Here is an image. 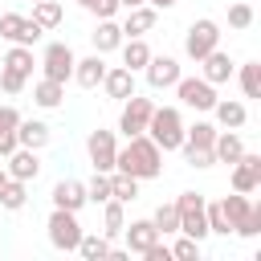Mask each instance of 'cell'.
Segmentation results:
<instances>
[{"label": "cell", "mask_w": 261, "mask_h": 261, "mask_svg": "<svg viewBox=\"0 0 261 261\" xmlns=\"http://www.w3.org/2000/svg\"><path fill=\"white\" fill-rule=\"evenodd\" d=\"M114 171H126L139 184L143 179H159L163 175V151H159V143L147 130L143 135H130L126 147H118V155H114Z\"/></svg>", "instance_id": "1"}, {"label": "cell", "mask_w": 261, "mask_h": 261, "mask_svg": "<svg viewBox=\"0 0 261 261\" xmlns=\"http://www.w3.org/2000/svg\"><path fill=\"white\" fill-rule=\"evenodd\" d=\"M147 135L159 143L163 155L179 151V143H184V114H179V106H155L151 122H147Z\"/></svg>", "instance_id": "2"}, {"label": "cell", "mask_w": 261, "mask_h": 261, "mask_svg": "<svg viewBox=\"0 0 261 261\" xmlns=\"http://www.w3.org/2000/svg\"><path fill=\"white\" fill-rule=\"evenodd\" d=\"M220 204H224V216H228V224H232L237 237H245V241L261 237V204H253L245 192H232Z\"/></svg>", "instance_id": "3"}, {"label": "cell", "mask_w": 261, "mask_h": 261, "mask_svg": "<svg viewBox=\"0 0 261 261\" xmlns=\"http://www.w3.org/2000/svg\"><path fill=\"white\" fill-rule=\"evenodd\" d=\"M45 232H49V245L57 253H77V241H82V224H77V212L69 208H53L49 220H45Z\"/></svg>", "instance_id": "4"}, {"label": "cell", "mask_w": 261, "mask_h": 261, "mask_svg": "<svg viewBox=\"0 0 261 261\" xmlns=\"http://www.w3.org/2000/svg\"><path fill=\"white\" fill-rule=\"evenodd\" d=\"M204 204H208V200H204L200 192H179V200H175V212H179V232H184V237H192V241L212 237V232H208Z\"/></svg>", "instance_id": "5"}, {"label": "cell", "mask_w": 261, "mask_h": 261, "mask_svg": "<svg viewBox=\"0 0 261 261\" xmlns=\"http://www.w3.org/2000/svg\"><path fill=\"white\" fill-rule=\"evenodd\" d=\"M216 45H220V24H216L212 16H200V20L188 24V33H184V53H188L192 61H204Z\"/></svg>", "instance_id": "6"}, {"label": "cell", "mask_w": 261, "mask_h": 261, "mask_svg": "<svg viewBox=\"0 0 261 261\" xmlns=\"http://www.w3.org/2000/svg\"><path fill=\"white\" fill-rule=\"evenodd\" d=\"M0 37L8 41V45H37L41 37H45V29L33 20V16H20V12H0Z\"/></svg>", "instance_id": "7"}, {"label": "cell", "mask_w": 261, "mask_h": 261, "mask_svg": "<svg viewBox=\"0 0 261 261\" xmlns=\"http://www.w3.org/2000/svg\"><path fill=\"white\" fill-rule=\"evenodd\" d=\"M73 49L65 41H49L45 53H41V77H53V82H69L73 77Z\"/></svg>", "instance_id": "8"}, {"label": "cell", "mask_w": 261, "mask_h": 261, "mask_svg": "<svg viewBox=\"0 0 261 261\" xmlns=\"http://www.w3.org/2000/svg\"><path fill=\"white\" fill-rule=\"evenodd\" d=\"M171 90L179 94V102H184L188 110H212V106H216V86L204 82V77H184V73H179V82H175Z\"/></svg>", "instance_id": "9"}, {"label": "cell", "mask_w": 261, "mask_h": 261, "mask_svg": "<svg viewBox=\"0 0 261 261\" xmlns=\"http://www.w3.org/2000/svg\"><path fill=\"white\" fill-rule=\"evenodd\" d=\"M86 155H90L94 171H114V155H118V139H114V130L94 126V130L86 135Z\"/></svg>", "instance_id": "10"}, {"label": "cell", "mask_w": 261, "mask_h": 261, "mask_svg": "<svg viewBox=\"0 0 261 261\" xmlns=\"http://www.w3.org/2000/svg\"><path fill=\"white\" fill-rule=\"evenodd\" d=\"M151 110H155V102L151 98H143V94H130L126 102H122V114H118V130L130 139V135H143L147 130V122H151Z\"/></svg>", "instance_id": "11"}, {"label": "cell", "mask_w": 261, "mask_h": 261, "mask_svg": "<svg viewBox=\"0 0 261 261\" xmlns=\"http://www.w3.org/2000/svg\"><path fill=\"white\" fill-rule=\"evenodd\" d=\"M143 73H147V86H151V90H171V86L179 82V73H184V69H179V61H175V57H167V53H163V57H155V53H151V61L143 65Z\"/></svg>", "instance_id": "12"}, {"label": "cell", "mask_w": 261, "mask_h": 261, "mask_svg": "<svg viewBox=\"0 0 261 261\" xmlns=\"http://www.w3.org/2000/svg\"><path fill=\"white\" fill-rule=\"evenodd\" d=\"M257 188H261V155L245 151V155L232 163V192H245V196H253Z\"/></svg>", "instance_id": "13"}, {"label": "cell", "mask_w": 261, "mask_h": 261, "mask_svg": "<svg viewBox=\"0 0 261 261\" xmlns=\"http://www.w3.org/2000/svg\"><path fill=\"white\" fill-rule=\"evenodd\" d=\"M4 163H8L4 171H8L12 179H24V184H33V179L41 175V151H33V147H16V151H12Z\"/></svg>", "instance_id": "14"}, {"label": "cell", "mask_w": 261, "mask_h": 261, "mask_svg": "<svg viewBox=\"0 0 261 261\" xmlns=\"http://www.w3.org/2000/svg\"><path fill=\"white\" fill-rule=\"evenodd\" d=\"M102 90H106V98L126 102V98L135 94V73H130L126 65H106V73H102Z\"/></svg>", "instance_id": "15"}, {"label": "cell", "mask_w": 261, "mask_h": 261, "mask_svg": "<svg viewBox=\"0 0 261 261\" xmlns=\"http://www.w3.org/2000/svg\"><path fill=\"white\" fill-rule=\"evenodd\" d=\"M53 208H69V212H82L90 200H86V184L82 179H57L53 184Z\"/></svg>", "instance_id": "16"}, {"label": "cell", "mask_w": 261, "mask_h": 261, "mask_svg": "<svg viewBox=\"0 0 261 261\" xmlns=\"http://www.w3.org/2000/svg\"><path fill=\"white\" fill-rule=\"evenodd\" d=\"M200 65H204V73H200V77H204V82H212V86L232 82V69H237V61H232V57H228L220 45H216V49H212V53H208Z\"/></svg>", "instance_id": "17"}, {"label": "cell", "mask_w": 261, "mask_h": 261, "mask_svg": "<svg viewBox=\"0 0 261 261\" xmlns=\"http://www.w3.org/2000/svg\"><path fill=\"white\" fill-rule=\"evenodd\" d=\"M122 237H126V253H147L155 241H159V228L151 224V220H130V224H122Z\"/></svg>", "instance_id": "18"}, {"label": "cell", "mask_w": 261, "mask_h": 261, "mask_svg": "<svg viewBox=\"0 0 261 261\" xmlns=\"http://www.w3.org/2000/svg\"><path fill=\"white\" fill-rule=\"evenodd\" d=\"M102 73H106L102 53H90V57H77V61H73V82H77L82 90H98V86H102Z\"/></svg>", "instance_id": "19"}, {"label": "cell", "mask_w": 261, "mask_h": 261, "mask_svg": "<svg viewBox=\"0 0 261 261\" xmlns=\"http://www.w3.org/2000/svg\"><path fill=\"white\" fill-rule=\"evenodd\" d=\"M49 139H53L49 122H41V118H20V122H16V143H20V147L41 151V147H49Z\"/></svg>", "instance_id": "20"}, {"label": "cell", "mask_w": 261, "mask_h": 261, "mask_svg": "<svg viewBox=\"0 0 261 261\" xmlns=\"http://www.w3.org/2000/svg\"><path fill=\"white\" fill-rule=\"evenodd\" d=\"M155 16H159V8H151V4L126 8V20H122V37H143V33H151V29H155Z\"/></svg>", "instance_id": "21"}, {"label": "cell", "mask_w": 261, "mask_h": 261, "mask_svg": "<svg viewBox=\"0 0 261 261\" xmlns=\"http://www.w3.org/2000/svg\"><path fill=\"white\" fill-rule=\"evenodd\" d=\"M90 41H94V53H114V49L122 45V24H118L114 16H106V20H98V29L90 33Z\"/></svg>", "instance_id": "22"}, {"label": "cell", "mask_w": 261, "mask_h": 261, "mask_svg": "<svg viewBox=\"0 0 261 261\" xmlns=\"http://www.w3.org/2000/svg\"><path fill=\"white\" fill-rule=\"evenodd\" d=\"M212 114H216V122H220L224 130H241V126H245V118H249L245 102H237V98H216Z\"/></svg>", "instance_id": "23"}, {"label": "cell", "mask_w": 261, "mask_h": 261, "mask_svg": "<svg viewBox=\"0 0 261 261\" xmlns=\"http://www.w3.org/2000/svg\"><path fill=\"white\" fill-rule=\"evenodd\" d=\"M212 155H216V163H237L241 155H245V139L237 135V130H216V143H212Z\"/></svg>", "instance_id": "24"}, {"label": "cell", "mask_w": 261, "mask_h": 261, "mask_svg": "<svg viewBox=\"0 0 261 261\" xmlns=\"http://www.w3.org/2000/svg\"><path fill=\"white\" fill-rule=\"evenodd\" d=\"M122 65L130 69V73H143V65L151 61V45L143 41V37H122Z\"/></svg>", "instance_id": "25"}, {"label": "cell", "mask_w": 261, "mask_h": 261, "mask_svg": "<svg viewBox=\"0 0 261 261\" xmlns=\"http://www.w3.org/2000/svg\"><path fill=\"white\" fill-rule=\"evenodd\" d=\"M33 102H37L41 110H57V106L65 102V82H53V77H41V82L33 86Z\"/></svg>", "instance_id": "26"}, {"label": "cell", "mask_w": 261, "mask_h": 261, "mask_svg": "<svg viewBox=\"0 0 261 261\" xmlns=\"http://www.w3.org/2000/svg\"><path fill=\"white\" fill-rule=\"evenodd\" d=\"M122 224H126V212H122V200H106L102 204V237L106 241H114V237H122Z\"/></svg>", "instance_id": "27"}, {"label": "cell", "mask_w": 261, "mask_h": 261, "mask_svg": "<svg viewBox=\"0 0 261 261\" xmlns=\"http://www.w3.org/2000/svg\"><path fill=\"white\" fill-rule=\"evenodd\" d=\"M24 204H29V184L8 175V179L0 184V208H8V212H20Z\"/></svg>", "instance_id": "28"}, {"label": "cell", "mask_w": 261, "mask_h": 261, "mask_svg": "<svg viewBox=\"0 0 261 261\" xmlns=\"http://www.w3.org/2000/svg\"><path fill=\"white\" fill-rule=\"evenodd\" d=\"M232 77L241 82V94H245V98H261V61H245V65H237Z\"/></svg>", "instance_id": "29"}, {"label": "cell", "mask_w": 261, "mask_h": 261, "mask_svg": "<svg viewBox=\"0 0 261 261\" xmlns=\"http://www.w3.org/2000/svg\"><path fill=\"white\" fill-rule=\"evenodd\" d=\"M61 16H65V8L57 4V0H33V20L49 33V29H57L61 24Z\"/></svg>", "instance_id": "30"}, {"label": "cell", "mask_w": 261, "mask_h": 261, "mask_svg": "<svg viewBox=\"0 0 261 261\" xmlns=\"http://www.w3.org/2000/svg\"><path fill=\"white\" fill-rule=\"evenodd\" d=\"M77 253H82L86 261H106V257H110V241H106L102 232H82Z\"/></svg>", "instance_id": "31"}, {"label": "cell", "mask_w": 261, "mask_h": 261, "mask_svg": "<svg viewBox=\"0 0 261 261\" xmlns=\"http://www.w3.org/2000/svg\"><path fill=\"white\" fill-rule=\"evenodd\" d=\"M110 196H114V200H122V204L139 200V179H135V175H126V171H110Z\"/></svg>", "instance_id": "32"}, {"label": "cell", "mask_w": 261, "mask_h": 261, "mask_svg": "<svg viewBox=\"0 0 261 261\" xmlns=\"http://www.w3.org/2000/svg\"><path fill=\"white\" fill-rule=\"evenodd\" d=\"M33 49L29 45H12L8 53H4V69H16V73H24V77H33Z\"/></svg>", "instance_id": "33"}, {"label": "cell", "mask_w": 261, "mask_h": 261, "mask_svg": "<svg viewBox=\"0 0 261 261\" xmlns=\"http://www.w3.org/2000/svg\"><path fill=\"white\" fill-rule=\"evenodd\" d=\"M151 224L159 228V237H171V232H179V212H175V200H171V204H159V208L151 212Z\"/></svg>", "instance_id": "34"}, {"label": "cell", "mask_w": 261, "mask_h": 261, "mask_svg": "<svg viewBox=\"0 0 261 261\" xmlns=\"http://www.w3.org/2000/svg\"><path fill=\"white\" fill-rule=\"evenodd\" d=\"M204 216H208V232H216V237H228V232H232V224H228V216H224V204H220V200L204 204Z\"/></svg>", "instance_id": "35"}, {"label": "cell", "mask_w": 261, "mask_h": 261, "mask_svg": "<svg viewBox=\"0 0 261 261\" xmlns=\"http://www.w3.org/2000/svg\"><path fill=\"white\" fill-rule=\"evenodd\" d=\"M86 200L90 204H106L110 200V171H94V179L86 184Z\"/></svg>", "instance_id": "36"}, {"label": "cell", "mask_w": 261, "mask_h": 261, "mask_svg": "<svg viewBox=\"0 0 261 261\" xmlns=\"http://www.w3.org/2000/svg\"><path fill=\"white\" fill-rule=\"evenodd\" d=\"M253 4L249 0H237V4H228V29H249L253 24Z\"/></svg>", "instance_id": "37"}, {"label": "cell", "mask_w": 261, "mask_h": 261, "mask_svg": "<svg viewBox=\"0 0 261 261\" xmlns=\"http://www.w3.org/2000/svg\"><path fill=\"white\" fill-rule=\"evenodd\" d=\"M167 249H171L175 261H200V241H192V237H184V232H179L175 245H167Z\"/></svg>", "instance_id": "38"}, {"label": "cell", "mask_w": 261, "mask_h": 261, "mask_svg": "<svg viewBox=\"0 0 261 261\" xmlns=\"http://www.w3.org/2000/svg\"><path fill=\"white\" fill-rule=\"evenodd\" d=\"M179 151H184L188 167H200V171H204V167H212V163H216V155H212L208 147H179Z\"/></svg>", "instance_id": "39"}, {"label": "cell", "mask_w": 261, "mask_h": 261, "mask_svg": "<svg viewBox=\"0 0 261 261\" xmlns=\"http://www.w3.org/2000/svg\"><path fill=\"white\" fill-rule=\"evenodd\" d=\"M24 86H29V77H24V73H16V69H4V65H0V90H4V94H20Z\"/></svg>", "instance_id": "40"}, {"label": "cell", "mask_w": 261, "mask_h": 261, "mask_svg": "<svg viewBox=\"0 0 261 261\" xmlns=\"http://www.w3.org/2000/svg\"><path fill=\"white\" fill-rule=\"evenodd\" d=\"M16 122H20V110L16 106H0V135H12Z\"/></svg>", "instance_id": "41"}, {"label": "cell", "mask_w": 261, "mask_h": 261, "mask_svg": "<svg viewBox=\"0 0 261 261\" xmlns=\"http://www.w3.org/2000/svg\"><path fill=\"white\" fill-rule=\"evenodd\" d=\"M118 8H122V4H118V0H94V8H90V12H94V16H98V20H106V16H114V12H118Z\"/></svg>", "instance_id": "42"}, {"label": "cell", "mask_w": 261, "mask_h": 261, "mask_svg": "<svg viewBox=\"0 0 261 261\" xmlns=\"http://www.w3.org/2000/svg\"><path fill=\"white\" fill-rule=\"evenodd\" d=\"M143 257H147V261H171V249H167V245H163V237H159V241H155Z\"/></svg>", "instance_id": "43"}, {"label": "cell", "mask_w": 261, "mask_h": 261, "mask_svg": "<svg viewBox=\"0 0 261 261\" xmlns=\"http://www.w3.org/2000/svg\"><path fill=\"white\" fill-rule=\"evenodd\" d=\"M147 4H151V8H175L179 0H147Z\"/></svg>", "instance_id": "44"}, {"label": "cell", "mask_w": 261, "mask_h": 261, "mask_svg": "<svg viewBox=\"0 0 261 261\" xmlns=\"http://www.w3.org/2000/svg\"><path fill=\"white\" fill-rule=\"evenodd\" d=\"M122 8H139V4H147V0H118Z\"/></svg>", "instance_id": "45"}, {"label": "cell", "mask_w": 261, "mask_h": 261, "mask_svg": "<svg viewBox=\"0 0 261 261\" xmlns=\"http://www.w3.org/2000/svg\"><path fill=\"white\" fill-rule=\"evenodd\" d=\"M77 4H82V8H86V12H90V8H94V0H77Z\"/></svg>", "instance_id": "46"}, {"label": "cell", "mask_w": 261, "mask_h": 261, "mask_svg": "<svg viewBox=\"0 0 261 261\" xmlns=\"http://www.w3.org/2000/svg\"><path fill=\"white\" fill-rule=\"evenodd\" d=\"M4 179H8V171H4V167H0V184H4Z\"/></svg>", "instance_id": "47"}]
</instances>
